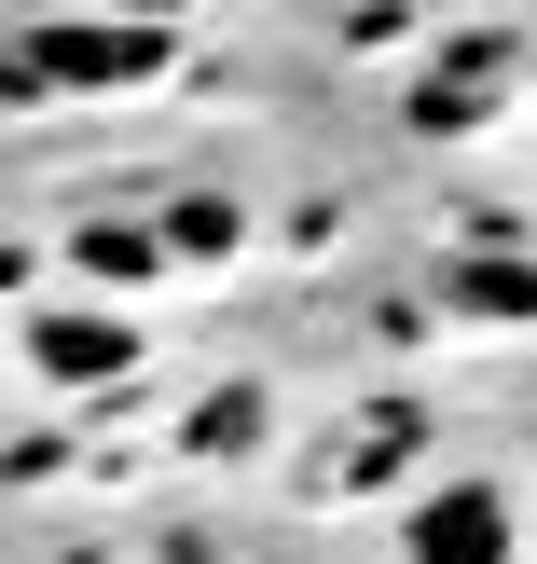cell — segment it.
<instances>
[{
	"instance_id": "5",
	"label": "cell",
	"mask_w": 537,
	"mask_h": 564,
	"mask_svg": "<svg viewBox=\"0 0 537 564\" xmlns=\"http://www.w3.org/2000/svg\"><path fill=\"white\" fill-rule=\"evenodd\" d=\"M455 303H469V317H537V262H496V248H469V262H455Z\"/></svg>"
},
{
	"instance_id": "6",
	"label": "cell",
	"mask_w": 537,
	"mask_h": 564,
	"mask_svg": "<svg viewBox=\"0 0 537 564\" xmlns=\"http://www.w3.org/2000/svg\"><path fill=\"white\" fill-rule=\"evenodd\" d=\"M165 248H180V262H221V248H235V207H221V193H193V207H165Z\"/></svg>"
},
{
	"instance_id": "3",
	"label": "cell",
	"mask_w": 537,
	"mask_h": 564,
	"mask_svg": "<svg viewBox=\"0 0 537 564\" xmlns=\"http://www.w3.org/2000/svg\"><path fill=\"white\" fill-rule=\"evenodd\" d=\"M496 83H511V42H496V28H469V42L441 55L428 83H414V124H428V138H441V124H469V110H496Z\"/></svg>"
},
{
	"instance_id": "1",
	"label": "cell",
	"mask_w": 537,
	"mask_h": 564,
	"mask_svg": "<svg viewBox=\"0 0 537 564\" xmlns=\"http://www.w3.org/2000/svg\"><path fill=\"white\" fill-rule=\"evenodd\" d=\"M165 69V28H97V14H42L14 42V97H42V83H152Z\"/></svg>"
},
{
	"instance_id": "7",
	"label": "cell",
	"mask_w": 537,
	"mask_h": 564,
	"mask_svg": "<svg viewBox=\"0 0 537 564\" xmlns=\"http://www.w3.org/2000/svg\"><path fill=\"white\" fill-rule=\"evenodd\" d=\"M69 248H83L97 275H152V262H165V235H138V220H97V235H69Z\"/></svg>"
},
{
	"instance_id": "8",
	"label": "cell",
	"mask_w": 537,
	"mask_h": 564,
	"mask_svg": "<svg viewBox=\"0 0 537 564\" xmlns=\"http://www.w3.org/2000/svg\"><path fill=\"white\" fill-rule=\"evenodd\" d=\"M235 441H262V400H248V386H221V400L193 413V455H235Z\"/></svg>"
},
{
	"instance_id": "2",
	"label": "cell",
	"mask_w": 537,
	"mask_h": 564,
	"mask_svg": "<svg viewBox=\"0 0 537 564\" xmlns=\"http://www.w3.org/2000/svg\"><path fill=\"white\" fill-rule=\"evenodd\" d=\"M400 551L414 564H511V496H496V482H441Z\"/></svg>"
},
{
	"instance_id": "4",
	"label": "cell",
	"mask_w": 537,
	"mask_h": 564,
	"mask_svg": "<svg viewBox=\"0 0 537 564\" xmlns=\"http://www.w3.org/2000/svg\"><path fill=\"white\" fill-rule=\"evenodd\" d=\"M28 345H42V372L55 386H110V372H125V330H110V317H42V330H28Z\"/></svg>"
}]
</instances>
